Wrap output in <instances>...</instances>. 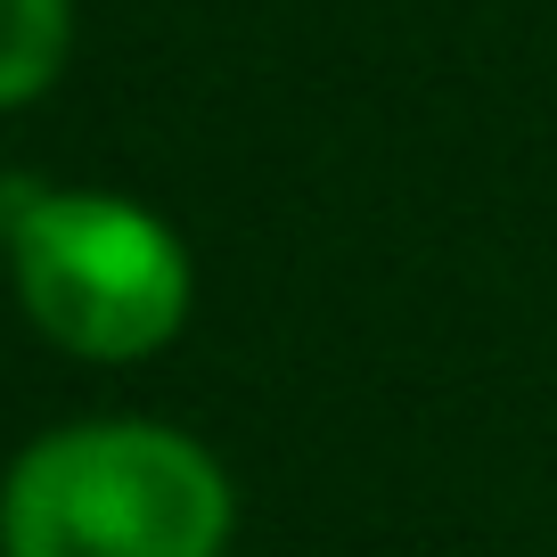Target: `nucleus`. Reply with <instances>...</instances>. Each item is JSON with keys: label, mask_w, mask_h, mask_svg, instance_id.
Returning a JSON list of instances; mask_svg holds the SVG:
<instances>
[{"label": "nucleus", "mask_w": 557, "mask_h": 557, "mask_svg": "<svg viewBox=\"0 0 557 557\" xmlns=\"http://www.w3.org/2000/svg\"><path fill=\"white\" fill-rule=\"evenodd\" d=\"M0 262L41 345L99 369L157 361L197 312L189 238L123 189L0 173Z\"/></svg>", "instance_id": "obj_2"}, {"label": "nucleus", "mask_w": 557, "mask_h": 557, "mask_svg": "<svg viewBox=\"0 0 557 557\" xmlns=\"http://www.w3.org/2000/svg\"><path fill=\"white\" fill-rule=\"evenodd\" d=\"M74 58V0H0V115L34 107Z\"/></svg>", "instance_id": "obj_3"}, {"label": "nucleus", "mask_w": 557, "mask_h": 557, "mask_svg": "<svg viewBox=\"0 0 557 557\" xmlns=\"http://www.w3.org/2000/svg\"><path fill=\"white\" fill-rule=\"evenodd\" d=\"M238 484L173 418H66L0 475V557H230Z\"/></svg>", "instance_id": "obj_1"}]
</instances>
